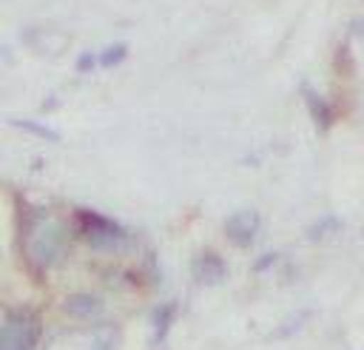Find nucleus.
I'll return each instance as SVG.
<instances>
[{
    "label": "nucleus",
    "mask_w": 364,
    "mask_h": 350,
    "mask_svg": "<svg viewBox=\"0 0 364 350\" xmlns=\"http://www.w3.org/2000/svg\"><path fill=\"white\" fill-rule=\"evenodd\" d=\"M225 233H228L230 242H236V245H242V248L250 245V242L256 239V233H259V213L250 211V208L236 211V213L225 222Z\"/></svg>",
    "instance_id": "obj_4"
},
{
    "label": "nucleus",
    "mask_w": 364,
    "mask_h": 350,
    "mask_svg": "<svg viewBox=\"0 0 364 350\" xmlns=\"http://www.w3.org/2000/svg\"><path fill=\"white\" fill-rule=\"evenodd\" d=\"M94 65H100V54H91V51L80 54V60H77V68H80V71H88V68H94Z\"/></svg>",
    "instance_id": "obj_8"
},
{
    "label": "nucleus",
    "mask_w": 364,
    "mask_h": 350,
    "mask_svg": "<svg viewBox=\"0 0 364 350\" xmlns=\"http://www.w3.org/2000/svg\"><path fill=\"white\" fill-rule=\"evenodd\" d=\"M74 219H77V228L91 248H117L125 239V230L117 222H111L94 211H77Z\"/></svg>",
    "instance_id": "obj_1"
},
{
    "label": "nucleus",
    "mask_w": 364,
    "mask_h": 350,
    "mask_svg": "<svg viewBox=\"0 0 364 350\" xmlns=\"http://www.w3.org/2000/svg\"><path fill=\"white\" fill-rule=\"evenodd\" d=\"M14 125H20V128H26V131H34V134H40V137H46V139H57V134H54L51 128H46V125H37V122H28V120H14Z\"/></svg>",
    "instance_id": "obj_7"
},
{
    "label": "nucleus",
    "mask_w": 364,
    "mask_h": 350,
    "mask_svg": "<svg viewBox=\"0 0 364 350\" xmlns=\"http://www.w3.org/2000/svg\"><path fill=\"white\" fill-rule=\"evenodd\" d=\"M37 344V319L31 313H9L0 327V350H34Z\"/></svg>",
    "instance_id": "obj_2"
},
{
    "label": "nucleus",
    "mask_w": 364,
    "mask_h": 350,
    "mask_svg": "<svg viewBox=\"0 0 364 350\" xmlns=\"http://www.w3.org/2000/svg\"><path fill=\"white\" fill-rule=\"evenodd\" d=\"M125 54H128V46H125V43L108 46V48L100 54V65H102V68H114L117 63H122V60H125Z\"/></svg>",
    "instance_id": "obj_6"
},
{
    "label": "nucleus",
    "mask_w": 364,
    "mask_h": 350,
    "mask_svg": "<svg viewBox=\"0 0 364 350\" xmlns=\"http://www.w3.org/2000/svg\"><path fill=\"white\" fill-rule=\"evenodd\" d=\"M60 245H63V230L48 222V219H37L31 225V239H28V253L37 265H51L60 253Z\"/></svg>",
    "instance_id": "obj_3"
},
{
    "label": "nucleus",
    "mask_w": 364,
    "mask_h": 350,
    "mask_svg": "<svg viewBox=\"0 0 364 350\" xmlns=\"http://www.w3.org/2000/svg\"><path fill=\"white\" fill-rule=\"evenodd\" d=\"M304 100H307V105H310V111H313L316 125H318V128H327V125H330V120H333L330 105H327L321 97H316V91H310L307 85H304Z\"/></svg>",
    "instance_id": "obj_5"
}]
</instances>
